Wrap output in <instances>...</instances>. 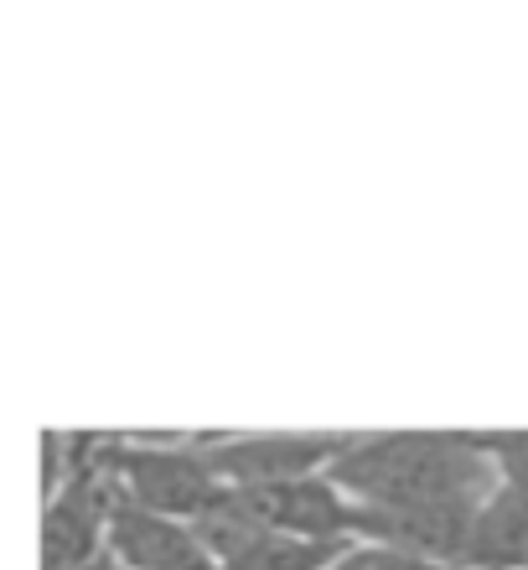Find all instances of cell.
Instances as JSON below:
<instances>
[{
	"instance_id": "6da1fadb",
	"label": "cell",
	"mask_w": 528,
	"mask_h": 570,
	"mask_svg": "<svg viewBox=\"0 0 528 570\" xmlns=\"http://www.w3.org/2000/svg\"><path fill=\"white\" fill-rule=\"evenodd\" d=\"M327 478L368 509H436V503H482L498 488L477 435L467 431H378L348 435Z\"/></svg>"
},
{
	"instance_id": "7a4b0ae2",
	"label": "cell",
	"mask_w": 528,
	"mask_h": 570,
	"mask_svg": "<svg viewBox=\"0 0 528 570\" xmlns=\"http://www.w3.org/2000/svg\"><path fill=\"white\" fill-rule=\"evenodd\" d=\"M104 466L124 503L177 519V524H192L223 493V482L192 446V435H104Z\"/></svg>"
},
{
	"instance_id": "3957f363",
	"label": "cell",
	"mask_w": 528,
	"mask_h": 570,
	"mask_svg": "<svg viewBox=\"0 0 528 570\" xmlns=\"http://www.w3.org/2000/svg\"><path fill=\"white\" fill-rule=\"evenodd\" d=\"M104 466V435H68V472L58 493L42 498V550L37 570H89L104 556V524L114 509Z\"/></svg>"
},
{
	"instance_id": "277c9868",
	"label": "cell",
	"mask_w": 528,
	"mask_h": 570,
	"mask_svg": "<svg viewBox=\"0 0 528 570\" xmlns=\"http://www.w3.org/2000/svg\"><path fill=\"white\" fill-rule=\"evenodd\" d=\"M192 446L208 456L223 488H270V482L317 478L337 462L348 435L327 431H228V435H192Z\"/></svg>"
},
{
	"instance_id": "5b68a950",
	"label": "cell",
	"mask_w": 528,
	"mask_h": 570,
	"mask_svg": "<svg viewBox=\"0 0 528 570\" xmlns=\"http://www.w3.org/2000/svg\"><path fill=\"white\" fill-rule=\"evenodd\" d=\"M249 498V509L259 513V524L270 534H290V540H352V503L327 472L296 482H270V488H239Z\"/></svg>"
},
{
	"instance_id": "8992f818",
	"label": "cell",
	"mask_w": 528,
	"mask_h": 570,
	"mask_svg": "<svg viewBox=\"0 0 528 570\" xmlns=\"http://www.w3.org/2000/svg\"><path fill=\"white\" fill-rule=\"evenodd\" d=\"M104 556L120 570H177V566H187V560L208 556V550L192 540L187 524L114 498L109 524H104Z\"/></svg>"
},
{
	"instance_id": "52a82bcc",
	"label": "cell",
	"mask_w": 528,
	"mask_h": 570,
	"mask_svg": "<svg viewBox=\"0 0 528 570\" xmlns=\"http://www.w3.org/2000/svg\"><path fill=\"white\" fill-rule=\"evenodd\" d=\"M456 570H528V488L498 482L477 503Z\"/></svg>"
},
{
	"instance_id": "ba28073f",
	"label": "cell",
	"mask_w": 528,
	"mask_h": 570,
	"mask_svg": "<svg viewBox=\"0 0 528 570\" xmlns=\"http://www.w3.org/2000/svg\"><path fill=\"white\" fill-rule=\"evenodd\" d=\"M352 540H290V534H259L249 550L218 570H332Z\"/></svg>"
},
{
	"instance_id": "9c48e42d",
	"label": "cell",
	"mask_w": 528,
	"mask_h": 570,
	"mask_svg": "<svg viewBox=\"0 0 528 570\" xmlns=\"http://www.w3.org/2000/svg\"><path fill=\"white\" fill-rule=\"evenodd\" d=\"M487 451V462L498 472V482L528 488V431H502V435H477Z\"/></svg>"
},
{
	"instance_id": "30bf717a",
	"label": "cell",
	"mask_w": 528,
	"mask_h": 570,
	"mask_svg": "<svg viewBox=\"0 0 528 570\" xmlns=\"http://www.w3.org/2000/svg\"><path fill=\"white\" fill-rule=\"evenodd\" d=\"M332 570H446V566H430V560L399 556V550H383V544H358L352 540L348 550L337 556Z\"/></svg>"
},
{
	"instance_id": "8fae6325",
	"label": "cell",
	"mask_w": 528,
	"mask_h": 570,
	"mask_svg": "<svg viewBox=\"0 0 528 570\" xmlns=\"http://www.w3.org/2000/svg\"><path fill=\"white\" fill-rule=\"evenodd\" d=\"M177 570H218V560H212V556H197V560H187V566H177Z\"/></svg>"
},
{
	"instance_id": "7c38bea8",
	"label": "cell",
	"mask_w": 528,
	"mask_h": 570,
	"mask_svg": "<svg viewBox=\"0 0 528 570\" xmlns=\"http://www.w3.org/2000/svg\"><path fill=\"white\" fill-rule=\"evenodd\" d=\"M89 570H120V566H114V560H109V556H99V560H93Z\"/></svg>"
}]
</instances>
